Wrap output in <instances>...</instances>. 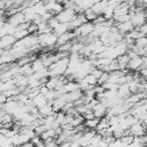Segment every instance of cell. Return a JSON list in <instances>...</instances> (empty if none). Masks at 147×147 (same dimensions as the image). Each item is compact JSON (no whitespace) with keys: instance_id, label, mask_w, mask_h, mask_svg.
Wrapping results in <instances>:
<instances>
[{"instance_id":"44dd1931","label":"cell","mask_w":147,"mask_h":147,"mask_svg":"<svg viewBox=\"0 0 147 147\" xmlns=\"http://www.w3.org/2000/svg\"><path fill=\"white\" fill-rule=\"evenodd\" d=\"M20 133H22V134L26 136L30 140H31L33 137H36V136H37V134H36V132H34V130H33V129H31V127H29V126H23V127H21Z\"/></svg>"},{"instance_id":"8d00e7d4","label":"cell","mask_w":147,"mask_h":147,"mask_svg":"<svg viewBox=\"0 0 147 147\" xmlns=\"http://www.w3.org/2000/svg\"><path fill=\"white\" fill-rule=\"evenodd\" d=\"M82 1H83V0H72V2H74V3L76 5V6H77V5H79V3L82 2Z\"/></svg>"},{"instance_id":"9a60e30c","label":"cell","mask_w":147,"mask_h":147,"mask_svg":"<svg viewBox=\"0 0 147 147\" xmlns=\"http://www.w3.org/2000/svg\"><path fill=\"white\" fill-rule=\"evenodd\" d=\"M69 31V23H59L54 29H53V33H55L57 37L68 32Z\"/></svg>"},{"instance_id":"1f68e13d","label":"cell","mask_w":147,"mask_h":147,"mask_svg":"<svg viewBox=\"0 0 147 147\" xmlns=\"http://www.w3.org/2000/svg\"><path fill=\"white\" fill-rule=\"evenodd\" d=\"M83 116V118L86 121V119H92V118H95L94 117V114H93V111L92 110H88V111H86L85 114H83L82 115Z\"/></svg>"},{"instance_id":"e0dca14e","label":"cell","mask_w":147,"mask_h":147,"mask_svg":"<svg viewBox=\"0 0 147 147\" xmlns=\"http://www.w3.org/2000/svg\"><path fill=\"white\" fill-rule=\"evenodd\" d=\"M39 137H40V139H41L42 141L52 140V139H55V137H56V132H55L54 129H48V130H46L45 132H42Z\"/></svg>"},{"instance_id":"7c38bea8","label":"cell","mask_w":147,"mask_h":147,"mask_svg":"<svg viewBox=\"0 0 147 147\" xmlns=\"http://www.w3.org/2000/svg\"><path fill=\"white\" fill-rule=\"evenodd\" d=\"M142 64V57L141 56H136L133 59H130L127 63V69L130 70H139Z\"/></svg>"},{"instance_id":"7402d4cb","label":"cell","mask_w":147,"mask_h":147,"mask_svg":"<svg viewBox=\"0 0 147 147\" xmlns=\"http://www.w3.org/2000/svg\"><path fill=\"white\" fill-rule=\"evenodd\" d=\"M110 125H109V118L108 117H102V118H100V121H99V124H98V126H96V132H99V131H101V130H103V129H107V127H109Z\"/></svg>"},{"instance_id":"83f0119b","label":"cell","mask_w":147,"mask_h":147,"mask_svg":"<svg viewBox=\"0 0 147 147\" xmlns=\"http://www.w3.org/2000/svg\"><path fill=\"white\" fill-rule=\"evenodd\" d=\"M124 145H130L132 141H133V136H131V134H127V136H124V137H122L121 139H119Z\"/></svg>"},{"instance_id":"ffe728a7","label":"cell","mask_w":147,"mask_h":147,"mask_svg":"<svg viewBox=\"0 0 147 147\" xmlns=\"http://www.w3.org/2000/svg\"><path fill=\"white\" fill-rule=\"evenodd\" d=\"M99 121L100 118H92V119H86L84 122V126L88 130H95L98 124H99Z\"/></svg>"},{"instance_id":"4fadbf2b","label":"cell","mask_w":147,"mask_h":147,"mask_svg":"<svg viewBox=\"0 0 147 147\" xmlns=\"http://www.w3.org/2000/svg\"><path fill=\"white\" fill-rule=\"evenodd\" d=\"M107 6H108V0H101L100 2L94 3V5L91 7V9H92L96 15H101Z\"/></svg>"},{"instance_id":"2e32d148","label":"cell","mask_w":147,"mask_h":147,"mask_svg":"<svg viewBox=\"0 0 147 147\" xmlns=\"http://www.w3.org/2000/svg\"><path fill=\"white\" fill-rule=\"evenodd\" d=\"M32 103H33V106H34L36 108H41V107H44L45 105H47V100H46L45 95H42V94L39 93L36 98L32 99Z\"/></svg>"},{"instance_id":"4dcf8cb0","label":"cell","mask_w":147,"mask_h":147,"mask_svg":"<svg viewBox=\"0 0 147 147\" xmlns=\"http://www.w3.org/2000/svg\"><path fill=\"white\" fill-rule=\"evenodd\" d=\"M90 74H91V75H93L95 78H98V79H99V78H100V76L102 75V71H101L99 68H95V67H94V68L91 70V72H90Z\"/></svg>"},{"instance_id":"cb8c5ba5","label":"cell","mask_w":147,"mask_h":147,"mask_svg":"<svg viewBox=\"0 0 147 147\" xmlns=\"http://www.w3.org/2000/svg\"><path fill=\"white\" fill-rule=\"evenodd\" d=\"M83 80H84L86 84L91 85V86H96V85H98V78H95V77H94L93 75H91V74L86 75V76L83 78Z\"/></svg>"},{"instance_id":"4316f807","label":"cell","mask_w":147,"mask_h":147,"mask_svg":"<svg viewBox=\"0 0 147 147\" xmlns=\"http://www.w3.org/2000/svg\"><path fill=\"white\" fill-rule=\"evenodd\" d=\"M108 78H109V72H102V75L98 79V85H102V84L107 83L108 82Z\"/></svg>"},{"instance_id":"ac0fdd59","label":"cell","mask_w":147,"mask_h":147,"mask_svg":"<svg viewBox=\"0 0 147 147\" xmlns=\"http://www.w3.org/2000/svg\"><path fill=\"white\" fill-rule=\"evenodd\" d=\"M20 74H21L22 76H25V77H29V76L33 75L34 71H33V69H32V67H31V63L24 64V65L20 67Z\"/></svg>"},{"instance_id":"52a82bcc","label":"cell","mask_w":147,"mask_h":147,"mask_svg":"<svg viewBox=\"0 0 147 147\" xmlns=\"http://www.w3.org/2000/svg\"><path fill=\"white\" fill-rule=\"evenodd\" d=\"M23 22H25V18H24V15H23L22 11H18V13H16V14L9 16V18H8V23H9L10 25L15 26V28H17V26H18L21 23H23Z\"/></svg>"},{"instance_id":"484cf974","label":"cell","mask_w":147,"mask_h":147,"mask_svg":"<svg viewBox=\"0 0 147 147\" xmlns=\"http://www.w3.org/2000/svg\"><path fill=\"white\" fill-rule=\"evenodd\" d=\"M134 45L138 47V48H144L147 46V37H140L138 39L134 40Z\"/></svg>"},{"instance_id":"d590c367","label":"cell","mask_w":147,"mask_h":147,"mask_svg":"<svg viewBox=\"0 0 147 147\" xmlns=\"http://www.w3.org/2000/svg\"><path fill=\"white\" fill-rule=\"evenodd\" d=\"M98 147H108V144L103 139H101L100 142H99V145H98Z\"/></svg>"},{"instance_id":"6da1fadb","label":"cell","mask_w":147,"mask_h":147,"mask_svg":"<svg viewBox=\"0 0 147 147\" xmlns=\"http://www.w3.org/2000/svg\"><path fill=\"white\" fill-rule=\"evenodd\" d=\"M57 40V36L53 32L49 33H44V34H38V44L39 46L42 47H52L56 44Z\"/></svg>"},{"instance_id":"ba28073f","label":"cell","mask_w":147,"mask_h":147,"mask_svg":"<svg viewBox=\"0 0 147 147\" xmlns=\"http://www.w3.org/2000/svg\"><path fill=\"white\" fill-rule=\"evenodd\" d=\"M107 109H108V108H107L103 103L99 102V103H96V105L93 107L92 111H93L95 118H102V117L107 114Z\"/></svg>"},{"instance_id":"5bb4252c","label":"cell","mask_w":147,"mask_h":147,"mask_svg":"<svg viewBox=\"0 0 147 147\" xmlns=\"http://www.w3.org/2000/svg\"><path fill=\"white\" fill-rule=\"evenodd\" d=\"M38 113H39L40 118H44V117H47V116H49V115L55 114L54 110H53V108H52V106L48 105V103L45 105V106L41 107V108H38Z\"/></svg>"},{"instance_id":"8fae6325","label":"cell","mask_w":147,"mask_h":147,"mask_svg":"<svg viewBox=\"0 0 147 147\" xmlns=\"http://www.w3.org/2000/svg\"><path fill=\"white\" fill-rule=\"evenodd\" d=\"M116 28H117L118 32L122 33V34H126V33H129L130 31H132V30L134 29L133 25H132V23H131L130 21L123 22V23H117V24H116Z\"/></svg>"},{"instance_id":"30bf717a","label":"cell","mask_w":147,"mask_h":147,"mask_svg":"<svg viewBox=\"0 0 147 147\" xmlns=\"http://www.w3.org/2000/svg\"><path fill=\"white\" fill-rule=\"evenodd\" d=\"M75 37H76V36H75V33H74L72 31H68V32H65V33H63V34H61V36L57 37L56 45L62 46V45H64V44L71 41V39L75 38Z\"/></svg>"},{"instance_id":"d4e9b609","label":"cell","mask_w":147,"mask_h":147,"mask_svg":"<svg viewBox=\"0 0 147 147\" xmlns=\"http://www.w3.org/2000/svg\"><path fill=\"white\" fill-rule=\"evenodd\" d=\"M13 36H14V38L16 40H18V39H23L26 36H29V32H28V30H21V29H17L16 28V30H15V32H14Z\"/></svg>"},{"instance_id":"d6986e66","label":"cell","mask_w":147,"mask_h":147,"mask_svg":"<svg viewBox=\"0 0 147 147\" xmlns=\"http://www.w3.org/2000/svg\"><path fill=\"white\" fill-rule=\"evenodd\" d=\"M31 67H32V69H33V71L34 72H37V71H40V70H42L44 68H45V65H44V62H42V60L40 59V57H36L32 62H31Z\"/></svg>"},{"instance_id":"e575fe53","label":"cell","mask_w":147,"mask_h":147,"mask_svg":"<svg viewBox=\"0 0 147 147\" xmlns=\"http://www.w3.org/2000/svg\"><path fill=\"white\" fill-rule=\"evenodd\" d=\"M139 74H140L144 78H146V77H147V68H144V69L139 70Z\"/></svg>"},{"instance_id":"74e56055","label":"cell","mask_w":147,"mask_h":147,"mask_svg":"<svg viewBox=\"0 0 147 147\" xmlns=\"http://www.w3.org/2000/svg\"><path fill=\"white\" fill-rule=\"evenodd\" d=\"M144 51H145V53H146V55H147V46H146V47H144Z\"/></svg>"},{"instance_id":"5b68a950","label":"cell","mask_w":147,"mask_h":147,"mask_svg":"<svg viewBox=\"0 0 147 147\" xmlns=\"http://www.w3.org/2000/svg\"><path fill=\"white\" fill-rule=\"evenodd\" d=\"M15 41H16V39L14 38L13 34H6V36L1 37L0 38V49L6 51V49L10 48L11 46H14Z\"/></svg>"},{"instance_id":"277c9868","label":"cell","mask_w":147,"mask_h":147,"mask_svg":"<svg viewBox=\"0 0 147 147\" xmlns=\"http://www.w3.org/2000/svg\"><path fill=\"white\" fill-rule=\"evenodd\" d=\"M130 131V134L133 136V137H142V136H146V126L139 121L134 124H132L129 129Z\"/></svg>"},{"instance_id":"836d02e7","label":"cell","mask_w":147,"mask_h":147,"mask_svg":"<svg viewBox=\"0 0 147 147\" xmlns=\"http://www.w3.org/2000/svg\"><path fill=\"white\" fill-rule=\"evenodd\" d=\"M7 101V96L3 93H0V106H2Z\"/></svg>"},{"instance_id":"3957f363","label":"cell","mask_w":147,"mask_h":147,"mask_svg":"<svg viewBox=\"0 0 147 147\" xmlns=\"http://www.w3.org/2000/svg\"><path fill=\"white\" fill-rule=\"evenodd\" d=\"M93 29H94V24L92 22H85L83 25H80L79 28H77L76 30H74V33H75L76 37H83V38H85V37H87V36H90L92 33Z\"/></svg>"},{"instance_id":"d6a6232c","label":"cell","mask_w":147,"mask_h":147,"mask_svg":"<svg viewBox=\"0 0 147 147\" xmlns=\"http://www.w3.org/2000/svg\"><path fill=\"white\" fill-rule=\"evenodd\" d=\"M39 90H40V94H42V95H45L48 91H49V88L46 86V85H42V86H40L39 87Z\"/></svg>"},{"instance_id":"f546056e","label":"cell","mask_w":147,"mask_h":147,"mask_svg":"<svg viewBox=\"0 0 147 147\" xmlns=\"http://www.w3.org/2000/svg\"><path fill=\"white\" fill-rule=\"evenodd\" d=\"M37 31H38V25H36L33 23H30V25L28 28L29 34H37Z\"/></svg>"},{"instance_id":"f1b7e54d","label":"cell","mask_w":147,"mask_h":147,"mask_svg":"<svg viewBox=\"0 0 147 147\" xmlns=\"http://www.w3.org/2000/svg\"><path fill=\"white\" fill-rule=\"evenodd\" d=\"M59 23H60V22H59V21H57V20H56V18L54 17V16H53L52 18H49V20L47 21V24H48V26H49V28H51L52 30H53V29H54V28H55V26H56V25H57Z\"/></svg>"},{"instance_id":"603a6c76","label":"cell","mask_w":147,"mask_h":147,"mask_svg":"<svg viewBox=\"0 0 147 147\" xmlns=\"http://www.w3.org/2000/svg\"><path fill=\"white\" fill-rule=\"evenodd\" d=\"M83 14H84V16H85V18H86V21H87V22H93V21L99 16V15H96V14H95L91 8H88V9H86V10H84V13H83Z\"/></svg>"},{"instance_id":"8992f818","label":"cell","mask_w":147,"mask_h":147,"mask_svg":"<svg viewBox=\"0 0 147 147\" xmlns=\"http://www.w3.org/2000/svg\"><path fill=\"white\" fill-rule=\"evenodd\" d=\"M86 21L84 14H76V16L74 17V20L71 22H69V31L71 30H76L77 28H79L80 25H83Z\"/></svg>"},{"instance_id":"7a4b0ae2","label":"cell","mask_w":147,"mask_h":147,"mask_svg":"<svg viewBox=\"0 0 147 147\" xmlns=\"http://www.w3.org/2000/svg\"><path fill=\"white\" fill-rule=\"evenodd\" d=\"M76 11L75 9H68V8H63V10H61L59 14H56L54 17L60 22V23H69L74 20V17L76 16Z\"/></svg>"},{"instance_id":"9c48e42d","label":"cell","mask_w":147,"mask_h":147,"mask_svg":"<svg viewBox=\"0 0 147 147\" xmlns=\"http://www.w3.org/2000/svg\"><path fill=\"white\" fill-rule=\"evenodd\" d=\"M116 95L118 99H123L125 100L127 96L131 95V92H130V87H129V84H122L119 85L118 90L116 91Z\"/></svg>"}]
</instances>
